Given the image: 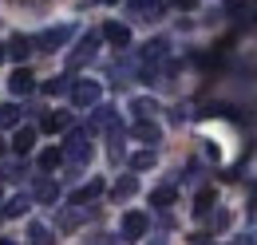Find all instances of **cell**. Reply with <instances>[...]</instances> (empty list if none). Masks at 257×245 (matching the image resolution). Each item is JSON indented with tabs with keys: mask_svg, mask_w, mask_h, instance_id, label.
I'll use <instances>...</instances> for the list:
<instances>
[{
	"mask_svg": "<svg viewBox=\"0 0 257 245\" xmlns=\"http://www.w3.org/2000/svg\"><path fill=\"white\" fill-rule=\"evenodd\" d=\"M67 127H71V115H67V111L44 115V131H67Z\"/></svg>",
	"mask_w": 257,
	"mask_h": 245,
	"instance_id": "18",
	"label": "cell"
},
{
	"mask_svg": "<svg viewBox=\"0 0 257 245\" xmlns=\"http://www.w3.org/2000/svg\"><path fill=\"white\" fill-rule=\"evenodd\" d=\"M95 127H103V131H115V127H119L115 111H111V107H99V111H95Z\"/></svg>",
	"mask_w": 257,
	"mask_h": 245,
	"instance_id": "21",
	"label": "cell"
},
{
	"mask_svg": "<svg viewBox=\"0 0 257 245\" xmlns=\"http://www.w3.org/2000/svg\"><path fill=\"white\" fill-rule=\"evenodd\" d=\"M131 111H135L139 119H151V115L159 111V103H155V99H135V103H131Z\"/></svg>",
	"mask_w": 257,
	"mask_h": 245,
	"instance_id": "20",
	"label": "cell"
},
{
	"mask_svg": "<svg viewBox=\"0 0 257 245\" xmlns=\"http://www.w3.org/2000/svg\"><path fill=\"white\" fill-rule=\"evenodd\" d=\"M135 139H139V143H147V147H155V143L162 139V131L151 119H139V122H135Z\"/></svg>",
	"mask_w": 257,
	"mask_h": 245,
	"instance_id": "10",
	"label": "cell"
},
{
	"mask_svg": "<svg viewBox=\"0 0 257 245\" xmlns=\"http://www.w3.org/2000/svg\"><path fill=\"white\" fill-rule=\"evenodd\" d=\"M103 40L115 44V48H131V28H127V24H119V20H111V24L103 28Z\"/></svg>",
	"mask_w": 257,
	"mask_h": 245,
	"instance_id": "5",
	"label": "cell"
},
{
	"mask_svg": "<svg viewBox=\"0 0 257 245\" xmlns=\"http://www.w3.org/2000/svg\"><path fill=\"white\" fill-rule=\"evenodd\" d=\"M67 40H71V28H48L44 32V36H36L32 40V48H40V52H56V48H60V44H67Z\"/></svg>",
	"mask_w": 257,
	"mask_h": 245,
	"instance_id": "4",
	"label": "cell"
},
{
	"mask_svg": "<svg viewBox=\"0 0 257 245\" xmlns=\"http://www.w3.org/2000/svg\"><path fill=\"white\" fill-rule=\"evenodd\" d=\"M170 4H174V8H186V12H190V8L198 4V0H170Z\"/></svg>",
	"mask_w": 257,
	"mask_h": 245,
	"instance_id": "28",
	"label": "cell"
},
{
	"mask_svg": "<svg viewBox=\"0 0 257 245\" xmlns=\"http://www.w3.org/2000/svg\"><path fill=\"white\" fill-rule=\"evenodd\" d=\"M0 60H4V44H0Z\"/></svg>",
	"mask_w": 257,
	"mask_h": 245,
	"instance_id": "32",
	"label": "cell"
},
{
	"mask_svg": "<svg viewBox=\"0 0 257 245\" xmlns=\"http://www.w3.org/2000/svg\"><path fill=\"white\" fill-rule=\"evenodd\" d=\"M32 87H36L32 71H28V67H16V71H12V79H8V91H12V95H28Z\"/></svg>",
	"mask_w": 257,
	"mask_h": 245,
	"instance_id": "6",
	"label": "cell"
},
{
	"mask_svg": "<svg viewBox=\"0 0 257 245\" xmlns=\"http://www.w3.org/2000/svg\"><path fill=\"white\" fill-rule=\"evenodd\" d=\"M253 20H257V16H253Z\"/></svg>",
	"mask_w": 257,
	"mask_h": 245,
	"instance_id": "34",
	"label": "cell"
},
{
	"mask_svg": "<svg viewBox=\"0 0 257 245\" xmlns=\"http://www.w3.org/2000/svg\"><path fill=\"white\" fill-rule=\"evenodd\" d=\"M60 154H64V162H71V166H83V162L91 158V135H87V131H71Z\"/></svg>",
	"mask_w": 257,
	"mask_h": 245,
	"instance_id": "1",
	"label": "cell"
},
{
	"mask_svg": "<svg viewBox=\"0 0 257 245\" xmlns=\"http://www.w3.org/2000/svg\"><path fill=\"white\" fill-rule=\"evenodd\" d=\"M44 95H71V79H67V75L48 79V83H44Z\"/></svg>",
	"mask_w": 257,
	"mask_h": 245,
	"instance_id": "17",
	"label": "cell"
},
{
	"mask_svg": "<svg viewBox=\"0 0 257 245\" xmlns=\"http://www.w3.org/2000/svg\"><path fill=\"white\" fill-rule=\"evenodd\" d=\"M143 233H147V214H135V210H131L127 217H123V237H143Z\"/></svg>",
	"mask_w": 257,
	"mask_h": 245,
	"instance_id": "9",
	"label": "cell"
},
{
	"mask_svg": "<svg viewBox=\"0 0 257 245\" xmlns=\"http://www.w3.org/2000/svg\"><path fill=\"white\" fill-rule=\"evenodd\" d=\"M99 194H103V182H99V178H91L83 190H75V194H71V206H87V202H91V198H99Z\"/></svg>",
	"mask_w": 257,
	"mask_h": 245,
	"instance_id": "12",
	"label": "cell"
},
{
	"mask_svg": "<svg viewBox=\"0 0 257 245\" xmlns=\"http://www.w3.org/2000/svg\"><path fill=\"white\" fill-rule=\"evenodd\" d=\"M28 241L32 245H52L56 237H52V229H48L44 221H32V225H28Z\"/></svg>",
	"mask_w": 257,
	"mask_h": 245,
	"instance_id": "13",
	"label": "cell"
},
{
	"mask_svg": "<svg viewBox=\"0 0 257 245\" xmlns=\"http://www.w3.org/2000/svg\"><path fill=\"white\" fill-rule=\"evenodd\" d=\"M0 151H4V143H0Z\"/></svg>",
	"mask_w": 257,
	"mask_h": 245,
	"instance_id": "33",
	"label": "cell"
},
{
	"mask_svg": "<svg viewBox=\"0 0 257 245\" xmlns=\"http://www.w3.org/2000/svg\"><path fill=\"white\" fill-rule=\"evenodd\" d=\"M36 198L48 206V202H56V198H60V186L52 182V178H40V182H36Z\"/></svg>",
	"mask_w": 257,
	"mask_h": 245,
	"instance_id": "14",
	"label": "cell"
},
{
	"mask_svg": "<svg viewBox=\"0 0 257 245\" xmlns=\"http://www.w3.org/2000/svg\"><path fill=\"white\" fill-rule=\"evenodd\" d=\"M95 48H99V36H95V32H87V36H83V40L71 48V56H67V67L75 71V67H83L87 60H95Z\"/></svg>",
	"mask_w": 257,
	"mask_h": 245,
	"instance_id": "2",
	"label": "cell"
},
{
	"mask_svg": "<svg viewBox=\"0 0 257 245\" xmlns=\"http://www.w3.org/2000/svg\"><path fill=\"white\" fill-rule=\"evenodd\" d=\"M214 206H218L214 190H202V194H198V202H194V214H198V217H206L210 210H214Z\"/></svg>",
	"mask_w": 257,
	"mask_h": 245,
	"instance_id": "16",
	"label": "cell"
},
{
	"mask_svg": "<svg viewBox=\"0 0 257 245\" xmlns=\"http://www.w3.org/2000/svg\"><path fill=\"white\" fill-rule=\"evenodd\" d=\"M131 12L139 20H159L162 16V0H131Z\"/></svg>",
	"mask_w": 257,
	"mask_h": 245,
	"instance_id": "7",
	"label": "cell"
},
{
	"mask_svg": "<svg viewBox=\"0 0 257 245\" xmlns=\"http://www.w3.org/2000/svg\"><path fill=\"white\" fill-rule=\"evenodd\" d=\"M71 103H75V107H95V103H99V83H95V79H79V83H71Z\"/></svg>",
	"mask_w": 257,
	"mask_h": 245,
	"instance_id": "3",
	"label": "cell"
},
{
	"mask_svg": "<svg viewBox=\"0 0 257 245\" xmlns=\"http://www.w3.org/2000/svg\"><path fill=\"white\" fill-rule=\"evenodd\" d=\"M155 166V151H139L131 158V170H151Z\"/></svg>",
	"mask_w": 257,
	"mask_h": 245,
	"instance_id": "25",
	"label": "cell"
},
{
	"mask_svg": "<svg viewBox=\"0 0 257 245\" xmlns=\"http://www.w3.org/2000/svg\"><path fill=\"white\" fill-rule=\"evenodd\" d=\"M170 202H174V186H162V190L151 194V206H159V210H166Z\"/></svg>",
	"mask_w": 257,
	"mask_h": 245,
	"instance_id": "23",
	"label": "cell"
},
{
	"mask_svg": "<svg viewBox=\"0 0 257 245\" xmlns=\"http://www.w3.org/2000/svg\"><path fill=\"white\" fill-rule=\"evenodd\" d=\"M60 162H64V154L56 151V147H52V151H44V154H40V170H56Z\"/></svg>",
	"mask_w": 257,
	"mask_h": 245,
	"instance_id": "24",
	"label": "cell"
},
{
	"mask_svg": "<svg viewBox=\"0 0 257 245\" xmlns=\"http://www.w3.org/2000/svg\"><path fill=\"white\" fill-rule=\"evenodd\" d=\"M151 245H166V241H162V237H155V241H151Z\"/></svg>",
	"mask_w": 257,
	"mask_h": 245,
	"instance_id": "29",
	"label": "cell"
},
{
	"mask_svg": "<svg viewBox=\"0 0 257 245\" xmlns=\"http://www.w3.org/2000/svg\"><path fill=\"white\" fill-rule=\"evenodd\" d=\"M241 12H249V0H229L225 4V16H241Z\"/></svg>",
	"mask_w": 257,
	"mask_h": 245,
	"instance_id": "26",
	"label": "cell"
},
{
	"mask_svg": "<svg viewBox=\"0 0 257 245\" xmlns=\"http://www.w3.org/2000/svg\"><path fill=\"white\" fill-rule=\"evenodd\" d=\"M28 206H32V198H28V194H16V198L4 206V214H0V217H20V214H28Z\"/></svg>",
	"mask_w": 257,
	"mask_h": 245,
	"instance_id": "15",
	"label": "cell"
},
{
	"mask_svg": "<svg viewBox=\"0 0 257 245\" xmlns=\"http://www.w3.org/2000/svg\"><path fill=\"white\" fill-rule=\"evenodd\" d=\"M36 48H32V40L28 36H12L8 40V48H4V56H12V60H28Z\"/></svg>",
	"mask_w": 257,
	"mask_h": 245,
	"instance_id": "8",
	"label": "cell"
},
{
	"mask_svg": "<svg viewBox=\"0 0 257 245\" xmlns=\"http://www.w3.org/2000/svg\"><path fill=\"white\" fill-rule=\"evenodd\" d=\"M20 122V107L16 103H0V127H16Z\"/></svg>",
	"mask_w": 257,
	"mask_h": 245,
	"instance_id": "19",
	"label": "cell"
},
{
	"mask_svg": "<svg viewBox=\"0 0 257 245\" xmlns=\"http://www.w3.org/2000/svg\"><path fill=\"white\" fill-rule=\"evenodd\" d=\"M135 190H139V178L127 174V178H119V182H115V198H131Z\"/></svg>",
	"mask_w": 257,
	"mask_h": 245,
	"instance_id": "22",
	"label": "cell"
},
{
	"mask_svg": "<svg viewBox=\"0 0 257 245\" xmlns=\"http://www.w3.org/2000/svg\"><path fill=\"white\" fill-rule=\"evenodd\" d=\"M210 225H214V229H225V225H229V214H225V210H218V214L210 217Z\"/></svg>",
	"mask_w": 257,
	"mask_h": 245,
	"instance_id": "27",
	"label": "cell"
},
{
	"mask_svg": "<svg viewBox=\"0 0 257 245\" xmlns=\"http://www.w3.org/2000/svg\"><path fill=\"white\" fill-rule=\"evenodd\" d=\"M95 4H115V0H95Z\"/></svg>",
	"mask_w": 257,
	"mask_h": 245,
	"instance_id": "30",
	"label": "cell"
},
{
	"mask_svg": "<svg viewBox=\"0 0 257 245\" xmlns=\"http://www.w3.org/2000/svg\"><path fill=\"white\" fill-rule=\"evenodd\" d=\"M32 147H36V131H32V127H20V131L12 135V151H16V154H28Z\"/></svg>",
	"mask_w": 257,
	"mask_h": 245,
	"instance_id": "11",
	"label": "cell"
},
{
	"mask_svg": "<svg viewBox=\"0 0 257 245\" xmlns=\"http://www.w3.org/2000/svg\"><path fill=\"white\" fill-rule=\"evenodd\" d=\"M111 245H127V237H123V241H111Z\"/></svg>",
	"mask_w": 257,
	"mask_h": 245,
	"instance_id": "31",
	"label": "cell"
}]
</instances>
